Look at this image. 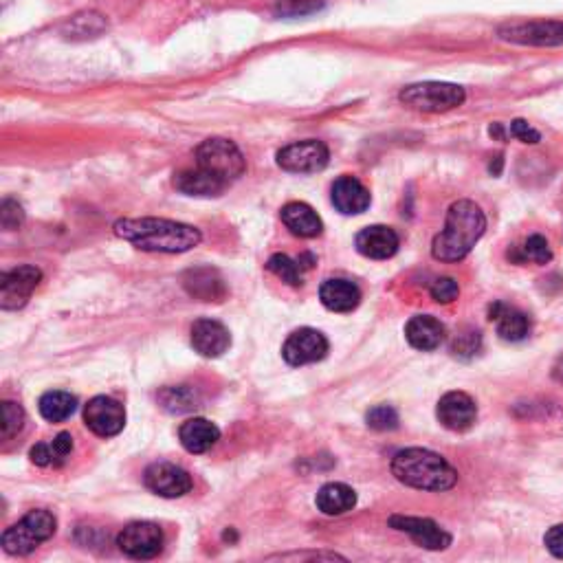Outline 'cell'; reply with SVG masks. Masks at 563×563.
Segmentation results:
<instances>
[{"label":"cell","mask_w":563,"mask_h":563,"mask_svg":"<svg viewBox=\"0 0 563 563\" xmlns=\"http://www.w3.org/2000/svg\"><path fill=\"white\" fill-rule=\"evenodd\" d=\"M113 229L121 240L152 253H185L203 240L196 227L165 218H121Z\"/></svg>","instance_id":"6da1fadb"},{"label":"cell","mask_w":563,"mask_h":563,"mask_svg":"<svg viewBox=\"0 0 563 563\" xmlns=\"http://www.w3.org/2000/svg\"><path fill=\"white\" fill-rule=\"evenodd\" d=\"M487 231V216L473 201H458L449 207L445 229L432 242V256L438 262L465 260Z\"/></svg>","instance_id":"7a4b0ae2"},{"label":"cell","mask_w":563,"mask_h":563,"mask_svg":"<svg viewBox=\"0 0 563 563\" xmlns=\"http://www.w3.org/2000/svg\"><path fill=\"white\" fill-rule=\"evenodd\" d=\"M392 473L405 487L418 491H449L456 487L458 471L429 449H401L392 458Z\"/></svg>","instance_id":"3957f363"},{"label":"cell","mask_w":563,"mask_h":563,"mask_svg":"<svg viewBox=\"0 0 563 563\" xmlns=\"http://www.w3.org/2000/svg\"><path fill=\"white\" fill-rule=\"evenodd\" d=\"M58 522L49 511H31L3 533V548L9 555H31L42 542L55 535Z\"/></svg>","instance_id":"277c9868"},{"label":"cell","mask_w":563,"mask_h":563,"mask_svg":"<svg viewBox=\"0 0 563 563\" xmlns=\"http://www.w3.org/2000/svg\"><path fill=\"white\" fill-rule=\"evenodd\" d=\"M401 102L421 113H447L465 104V88L449 82H421L405 86L401 91Z\"/></svg>","instance_id":"5b68a950"},{"label":"cell","mask_w":563,"mask_h":563,"mask_svg":"<svg viewBox=\"0 0 563 563\" xmlns=\"http://www.w3.org/2000/svg\"><path fill=\"white\" fill-rule=\"evenodd\" d=\"M196 165L218 176L225 183H234L247 170V161L234 141L207 139L196 148Z\"/></svg>","instance_id":"8992f818"},{"label":"cell","mask_w":563,"mask_h":563,"mask_svg":"<svg viewBox=\"0 0 563 563\" xmlns=\"http://www.w3.org/2000/svg\"><path fill=\"white\" fill-rule=\"evenodd\" d=\"M498 36L506 42L528 44V47H557L563 44V20L506 22L498 29Z\"/></svg>","instance_id":"52a82bcc"},{"label":"cell","mask_w":563,"mask_h":563,"mask_svg":"<svg viewBox=\"0 0 563 563\" xmlns=\"http://www.w3.org/2000/svg\"><path fill=\"white\" fill-rule=\"evenodd\" d=\"M330 161V152L324 141L306 139L291 143L278 152V165L293 174H315L322 172Z\"/></svg>","instance_id":"ba28073f"},{"label":"cell","mask_w":563,"mask_h":563,"mask_svg":"<svg viewBox=\"0 0 563 563\" xmlns=\"http://www.w3.org/2000/svg\"><path fill=\"white\" fill-rule=\"evenodd\" d=\"M40 280L42 271L31 267V264H22V267L3 273V278H0V308L3 311H18L31 300Z\"/></svg>","instance_id":"9c48e42d"},{"label":"cell","mask_w":563,"mask_h":563,"mask_svg":"<svg viewBox=\"0 0 563 563\" xmlns=\"http://www.w3.org/2000/svg\"><path fill=\"white\" fill-rule=\"evenodd\" d=\"M117 546L132 559H152L163 550V531L152 522H132L119 533Z\"/></svg>","instance_id":"30bf717a"},{"label":"cell","mask_w":563,"mask_h":563,"mask_svg":"<svg viewBox=\"0 0 563 563\" xmlns=\"http://www.w3.org/2000/svg\"><path fill=\"white\" fill-rule=\"evenodd\" d=\"M84 423L99 438H113L126 425V410L110 396H95L84 407Z\"/></svg>","instance_id":"8fae6325"},{"label":"cell","mask_w":563,"mask_h":563,"mask_svg":"<svg viewBox=\"0 0 563 563\" xmlns=\"http://www.w3.org/2000/svg\"><path fill=\"white\" fill-rule=\"evenodd\" d=\"M143 484L159 498H183L192 491V478L185 469L172 465V462H154L143 473Z\"/></svg>","instance_id":"7c38bea8"},{"label":"cell","mask_w":563,"mask_h":563,"mask_svg":"<svg viewBox=\"0 0 563 563\" xmlns=\"http://www.w3.org/2000/svg\"><path fill=\"white\" fill-rule=\"evenodd\" d=\"M328 352V339L315 328H300L284 341L282 357L293 368L322 361Z\"/></svg>","instance_id":"4fadbf2b"},{"label":"cell","mask_w":563,"mask_h":563,"mask_svg":"<svg viewBox=\"0 0 563 563\" xmlns=\"http://www.w3.org/2000/svg\"><path fill=\"white\" fill-rule=\"evenodd\" d=\"M436 416L440 425L451 429V432H467V429L476 425L478 407L476 401L465 392H447L438 401Z\"/></svg>","instance_id":"5bb4252c"},{"label":"cell","mask_w":563,"mask_h":563,"mask_svg":"<svg viewBox=\"0 0 563 563\" xmlns=\"http://www.w3.org/2000/svg\"><path fill=\"white\" fill-rule=\"evenodd\" d=\"M390 526L394 531H401L410 535L414 542L427 550H447L451 546V535L443 531L436 522L425 520V517H407V515H392Z\"/></svg>","instance_id":"9a60e30c"},{"label":"cell","mask_w":563,"mask_h":563,"mask_svg":"<svg viewBox=\"0 0 563 563\" xmlns=\"http://www.w3.org/2000/svg\"><path fill=\"white\" fill-rule=\"evenodd\" d=\"M330 201H333L337 212L344 216H357L370 207L372 196L368 187L355 176H339L333 183V190H330Z\"/></svg>","instance_id":"2e32d148"},{"label":"cell","mask_w":563,"mask_h":563,"mask_svg":"<svg viewBox=\"0 0 563 563\" xmlns=\"http://www.w3.org/2000/svg\"><path fill=\"white\" fill-rule=\"evenodd\" d=\"M192 346L201 357L216 359L229 350L231 335L216 319H198L192 326Z\"/></svg>","instance_id":"e0dca14e"},{"label":"cell","mask_w":563,"mask_h":563,"mask_svg":"<svg viewBox=\"0 0 563 563\" xmlns=\"http://www.w3.org/2000/svg\"><path fill=\"white\" fill-rule=\"evenodd\" d=\"M357 251L370 260H388L399 251L401 240L392 227L372 225L361 229L355 238Z\"/></svg>","instance_id":"ac0fdd59"},{"label":"cell","mask_w":563,"mask_h":563,"mask_svg":"<svg viewBox=\"0 0 563 563\" xmlns=\"http://www.w3.org/2000/svg\"><path fill=\"white\" fill-rule=\"evenodd\" d=\"M489 319L498 328V335L504 341H522L531 333V319H528V315L504 302L491 304Z\"/></svg>","instance_id":"d6986e66"},{"label":"cell","mask_w":563,"mask_h":563,"mask_svg":"<svg viewBox=\"0 0 563 563\" xmlns=\"http://www.w3.org/2000/svg\"><path fill=\"white\" fill-rule=\"evenodd\" d=\"M405 339L416 350L432 352L445 341V326L432 315H416L405 326Z\"/></svg>","instance_id":"ffe728a7"},{"label":"cell","mask_w":563,"mask_h":563,"mask_svg":"<svg viewBox=\"0 0 563 563\" xmlns=\"http://www.w3.org/2000/svg\"><path fill=\"white\" fill-rule=\"evenodd\" d=\"M319 300L333 313H350L361 302V291L355 282L344 278L326 280L319 286Z\"/></svg>","instance_id":"44dd1931"},{"label":"cell","mask_w":563,"mask_h":563,"mask_svg":"<svg viewBox=\"0 0 563 563\" xmlns=\"http://www.w3.org/2000/svg\"><path fill=\"white\" fill-rule=\"evenodd\" d=\"M282 223L286 229L291 231L293 236L300 238H317L322 236L324 223L322 218L317 216L315 209L306 203H289L282 207Z\"/></svg>","instance_id":"7402d4cb"},{"label":"cell","mask_w":563,"mask_h":563,"mask_svg":"<svg viewBox=\"0 0 563 563\" xmlns=\"http://www.w3.org/2000/svg\"><path fill=\"white\" fill-rule=\"evenodd\" d=\"M179 440L190 454H205L220 440V429L207 418H190L181 425Z\"/></svg>","instance_id":"603a6c76"},{"label":"cell","mask_w":563,"mask_h":563,"mask_svg":"<svg viewBox=\"0 0 563 563\" xmlns=\"http://www.w3.org/2000/svg\"><path fill=\"white\" fill-rule=\"evenodd\" d=\"M174 187L187 196H220L227 190L229 183L196 165L194 170H183L176 174Z\"/></svg>","instance_id":"cb8c5ba5"},{"label":"cell","mask_w":563,"mask_h":563,"mask_svg":"<svg viewBox=\"0 0 563 563\" xmlns=\"http://www.w3.org/2000/svg\"><path fill=\"white\" fill-rule=\"evenodd\" d=\"M315 504L324 515H344L355 509L357 493H355V489H350L348 484L328 482L322 489H319Z\"/></svg>","instance_id":"d4e9b609"},{"label":"cell","mask_w":563,"mask_h":563,"mask_svg":"<svg viewBox=\"0 0 563 563\" xmlns=\"http://www.w3.org/2000/svg\"><path fill=\"white\" fill-rule=\"evenodd\" d=\"M185 289L192 295L201 297L203 302H218L225 297L223 280L212 269H196L185 275Z\"/></svg>","instance_id":"484cf974"},{"label":"cell","mask_w":563,"mask_h":563,"mask_svg":"<svg viewBox=\"0 0 563 563\" xmlns=\"http://www.w3.org/2000/svg\"><path fill=\"white\" fill-rule=\"evenodd\" d=\"M108 29V22L102 14L97 11H82V14H75L71 20L64 22L62 33L69 40H88L97 38Z\"/></svg>","instance_id":"4316f807"},{"label":"cell","mask_w":563,"mask_h":563,"mask_svg":"<svg viewBox=\"0 0 563 563\" xmlns=\"http://www.w3.org/2000/svg\"><path fill=\"white\" fill-rule=\"evenodd\" d=\"M38 410L42 414L44 421L49 423H64L66 418H71L77 410V399L69 392L51 390L47 394L40 396Z\"/></svg>","instance_id":"83f0119b"},{"label":"cell","mask_w":563,"mask_h":563,"mask_svg":"<svg viewBox=\"0 0 563 563\" xmlns=\"http://www.w3.org/2000/svg\"><path fill=\"white\" fill-rule=\"evenodd\" d=\"M267 269L275 275V278H280L289 286L304 284V278H302L304 269H302L300 260H291L289 256H284V253H275V256H271L267 262Z\"/></svg>","instance_id":"f1b7e54d"},{"label":"cell","mask_w":563,"mask_h":563,"mask_svg":"<svg viewBox=\"0 0 563 563\" xmlns=\"http://www.w3.org/2000/svg\"><path fill=\"white\" fill-rule=\"evenodd\" d=\"M517 262H535V264H548L553 260V251H550L548 240L544 236H531L524 240L522 247H517Z\"/></svg>","instance_id":"f546056e"},{"label":"cell","mask_w":563,"mask_h":563,"mask_svg":"<svg viewBox=\"0 0 563 563\" xmlns=\"http://www.w3.org/2000/svg\"><path fill=\"white\" fill-rule=\"evenodd\" d=\"M324 9V0H278L273 14L278 18H306Z\"/></svg>","instance_id":"4dcf8cb0"},{"label":"cell","mask_w":563,"mask_h":563,"mask_svg":"<svg viewBox=\"0 0 563 563\" xmlns=\"http://www.w3.org/2000/svg\"><path fill=\"white\" fill-rule=\"evenodd\" d=\"M368 427L377 429V432H390V429L399 427V414L390 405H377L372 407L366 416Z\"/></svg>","instance_id":"1f68e13d"},{"label":"cell","mask_w":563,"mask_h":563,"mask_svg":"<svg viewBox=\"0 0 563 563\" xmlns=\"http://www.w3.org/2000/svg\"><path fill=\"white\" fill-rule=\"evenodd\" d=\"M25 425V410L14 401L3 403V440L14 438Z\"/></svg>","instance_id":"d6a6232c"},{"label":"cell","mask_w":563,"mask_h":563,"mask_svg":"<svg viewBox=\"0 0 563 563\" xmlns=\"http://www.w3.org/2000/svg\"><path fill=\"white\" fill-rule=\"evenodd\" d=\"M25 220V209L14 198H5L3 205H0V225L7 231H14L22 225Z\"/></svg>","instance_id":"836d02e7"},{"label":"cell","mask_w":563,"mask_h":563,"mask_svg":"<svg viewBox=\"0 0 563 563\" xmlns=\"http://www.w3.org/2000/svg\"><path fill=\"white\" fill-rule=\"evenodd\" d=\"M460 295V286L454 278H438L432 284V297L438 304H451L454 300H458Z\"/></svg>","instance_id":"e575fe53"},{"label":"cell","mask_w":563,"mask_h":563,"mask_svg":"<svg viewBox=\"0 0 563 563\" xmlns=\"http://www.w3.org/2000/svg\"><path fill=\"white\" fill-rule=\"evenodd\" d=\"M506 135L517 139V141H522V143H531V146H535V143L542 141V135H539V132L524 119L511 121V126H506Z\"/></svg>","instance_id":"d590c367"},{"label":"cell","mask_w":563,"mask_h":563,"mask_svg":"<svg viewBox=\"0 0 563 563\" xmlns=\"http://www.w3.org/2000/svg\"><path fill=\"white\" fill-rule=\"evenodd\" d=\"M49 447H51V454H53V465H62V462L69 458L71 451H73V436L62 432L51 440Z\"/></svg>","instance_id":"8d00e7d4"},{"label":"cell","mask_w":563,"mask_h":563,"mask_svg":"<svg viewBox=\"0 0 563 563\" xmlns=\"http://www.w3.org/2000/svg\"><path fill=\"white\" fill-rule=\"evenodd\" d=\"M480 350V333H467V335H460L456 339V344H454V352L456 355H467V357H473L476 352Z\"/></svg>","instance_id":"74e56055"},{"label":"cell","mask_w":563,"mask_h":563,"mask_svg":"<svg viewBox=\"0 0 563 563\" xmlns=\"http://www.w3.org/2000/svg\"><path fill=\"white\" fill-rule=\"evenodd\" d=\"M544 544L557 559H563V524L550 528L544 537Z\"/></svg>","instance_id":"f35d334b"},{"label":"cell","mask_w":563,"mask_h":563,"mask_svg":"<svg viewBox=\"0 0 563 563\" xmlns=\"http://www.w3.org/2000/svg\"><path fill=\"white\" fill-rule=\"evenodd\" d=\"M29 458H31L33 465H38V467H51L53 465V454H51L49 443L33 445L31 451H29Z\"/></svg>","instance_id":"ab89813d"},{"label":"cell","mask_w":563,"mask_h":563,"mask_svg":"<svg viewBox=\"0 0 563 563\" xmlns=\"http://www.w3.org/2000/svg\"><path fill=\"white\" fill-rule=\"evenodd\" d=\"M555 379L563 383V359H559V363H557V368H555Z\"/></svg>","instance_id":"60d3db41"}]
</instances>
